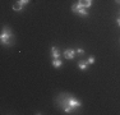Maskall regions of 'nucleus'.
I'll return each instance as SVG.
<instances>
[{"label":"nucleus","instance_id":"1","mask_svg":"<svg viewBox=\"0 0 120 115\" xmlns=\"http://www.w3.org/2000/svg\"><path fill=\"white\" fill-rule=\"evenodd\" d=\"M13 38V33L10 32L9 28L4 27V30H3L1 32V36H0V40H1V44L3 45H8L9 44V41Z\"/></svg>","mask_w":120,"mask_h":115},{"label":"nucleus","instance_id":"2","mask_svg":"<svg viewBox=\"0 0 120 115\" xmlns=\"http://www.w3.org/2000/svg\"><path fill=\"white\" fill-rule=\"evenodd\" d=\"M72 10L74 12V13H78V14H81V15H83V17H87V15H88L87 9L82 7V5L79 4V3H77V4H73Z\"/></svg>","mask_w":120,"mask_h":115},{"label":"nucleus","instance_id":"3","mask_svg":"<svg viewBox=\"0 0 120 115\" xmlns=\"http://www.w3.org/2000/svg\"><path fill=\"white\" fill-rule=\"evenodd\" d=\"M65 102H67V105H69L73 110L77 109V107H81V102H79L77 99H74V97H68Z\"/></svg>","mask_w":120,"mask_h":115},{"label":"nucleus","instance_id":"4","mask_svg":"<svg viewBox=\"0 0 120 115\" xmlns=\"http://www.w3.org/2000/svg\"><path fill=\"white\" fill-rule=\"evenodd\" d=\"M28 3H30V0H18V3L13 5V9L15 12H22L24 8V5L28 4Z\"/></svg>","mask_w":120,"mask_h":115},{"label":"nucleus","instance_id":"5","mask_svg":"<svg viewBox=\"0 0 120 115\" xmlns=\"http://www.w3.org/2000/svg\"><path fill=\"white\" fill-rule=\"evenodd\" d=\"M75 50H73V49H67V50L64 51V58L65 59H74V56H75Z\"/></svg>","mask_w":120,"mask_h":115},{"label":"nucleus","instance_id":"6","mask_svg":"<svg viewBox=\"0 0 120 115\" xmlns=\"http://www.w3.org/2000/svg\"><path fill=\"white\" fill-rule=\"evenodd\" d=\"M78 3L82 5L83 8H86V9H88V8L92 7V3L93 0H78Z\"/></svg>","mask_w":120,"mask_h":115},{"label":"nucleus","instance_id":"7","mask_svg":"<svg viewBox=\"0 0 120 115\" xmlns=\"http://www.w3.org/2000/svg\"><path fill=\"white\" fill-rule=\"evenodd\" d=\"M51 55H52L54 59H60V51L56 46H52V47H51Z\"/></svg>","mask_w":120,"mask_h":115},{"label":"nucleus","instance_id":"8","mask_svg":"<svg viewBox=\"0 0 120 115\" xmlns=\"http://www.w3.org/2000/svg\"><path fill=\"white\" fill-rule=\"evenodd\" d=\"M63 65V61L60 59H54L52 60V67L54 68H60Z\"/></svg>","mask_w":120,"mask_h":115},{"label":"nucleus","instance_id":"9","mask_svg":"<svg viewBox=\"0 0 120 115\" xmlns=\"http://www.w3.org/2000/svg\"><path fill=\"white\" fill-rule=\"evenodd\" d=\"M87 65H88V63L87 61H83V60L78 63V68L81 69V70H86V69H87Z\"/></svg>","mask_w":120,"mask_h":115},{"label":"nucleus","instance_id":"10","mask_svg":"<svg viewBox=\"0 0 120 115\" xmlns=\"http://www.w3.org/2000/svg\"><path fill=\"white\" fill-rule=\"evenodd\" d=\"M95 56H90V58H88V60H87V63H88V64H93V63H95Z\"/></svg>","mask_w":120,"mask_h":115},{"label":"nucleus","instance_id":"11","mask_svg":"<svg viewBox=\"0 0 120 115\" xmlns=\"http://www.w3.org/2000/svg\"><path fill=\"white\" fill-rule=\"evenodd\" d=\"M77 53H78V54H81V55H82V54H84V50H83V49H77Z\"/></svg>","mask_w":120,"mask_h":115},{"label":"nucleus","instance_id":"12","mask_svg":"<svg viewBox=\"0 0 120 115\" xmlns=\"http://www.w3.org/2000/svg\"><path fill=\"white\" fill-rule=\"evenodd\" d=\"M116 23H118V26H119V27H120V17H119L118 19H116Z\"/></svg>","mask_w":120,"mask_h":115},{"label":"nucleus","instance_id":"13","mask_svg":"<svg viewBox=\"0 0 120 115\" xmlns=\"http://www.w3.org/2000/svg\"><path fill=\"white\" fill-rule=\"evenodd\" d=\"M115 1H116V3H118V4H120V0H115Z\"/></svg>","mask_w":120,"mask_h":115}]
</instances>
